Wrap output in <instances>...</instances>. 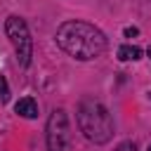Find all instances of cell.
Here are the masks:
<instances>
[{
	"mask_svg": "<svg viewBox=\"0 0 151 151\" xmlns=\"http://www.w3.org/2000/svg\"><path fill=\"white\" fill-rule=\"evenodd\" d=\"M57 45L78 61L97 59L106 52V35L87 21H64L57 28Z\"/></svg>",
	"mask_w": 151,
	"mask_h": 151,
	"instance_id": "6da1fadb",
	"label": "cell"
},
{
	"mask_svg": "<svg viewBox=\"0 0 151 151\" xmlns=\"http://www.w3.org/2000/svg\"><path fill=\"white\" fill-rule=\"evenodd\" d=\"M78 125L85 139L94 144H106L113 137V118L109 109L97 99H83L78 106Z\"/></svg>",
	"mask_w": 151,
	"mask_h": 151,
	"instance_id": "7a4b0ae2",
	"label": "cell"
},
{
	"mask_svg": "<svg viewBox=\"0 0 151 151\" xmlns=\"http://www.w3.org/2000/svg\"><path fill=\"white\" fill-rule=\"evenodd\" d=\"M5 33L9 38V42L14 45L17 50V59L21 66H28L31 64V54H33V40H31V33H28V26L21 17H7L5 21Z\"/></svg>",
	"mask_w": 151,
	"mask_h": 151,
	"instance_id": "3957f363",
	"label": "cell"
},
{
	"mask_svg": "<svg viewBox=\"0 0 151 151\" xmlns=\"http://www.w3.org/2000/svg\"><path fill=\"white\" fill-rule=\"evenodd\" d=\"M71 142L68 116L64 109H54L47 120V149L50 151H66Z\"/></svg>",
	"mask_w": 151,
	"mask_h": 151,
	"instance_id": "277c9868",
	"label": "cell"
},
{
	"mask_svg": "<svg viewBox=\"0 0 151 151\" xmlns=\"http://www.w3.org/2000/svg\"><path fill=\"white\" fill-rule=\"evenodd\" d=\"M14 111H17L21 118H38V104H35V99H31V97H21V99L14 104Z\"/></svg>",
	"mask_w": 151,
	"mask_h": 151,
	"instance_id": "5b68a950",
	"label": "cell"
},
{
	"mask_svg": "<svg viewBox=\"0 0 151 151\" xmlns=\"http://www.w3.org/2000/svg\"><path fill=\"white\" fill-rule=\"evenodd\" d=\"M118 59L120 61H137V59H142V50L137 45H120L118 47Z\"/></svg>",
	"mask_w": 151,
	"mask_h": 151,
	"instance_id": "8992f818",
	"label": "cell"
},
{
	"mask_svg": "<svg viewBox=\"0 0 151 151\" xmlns=\"http://www.w3.org/2000/svg\"><path fill=\"white\" fill-rule=\"evenodd\" d=\"M9 99V85L5 80V76H0V101H7Z\"/></svg>",
	"mask_w": 151,
	"mask_h": 151,
	"instance_id": "52a82bcc",
	"label": "cell"
},
{
	"mask_svg": "<svg viewBox=\"0 0 151 151\" xmlns=\"http://www.w3.org/2000/svg\"><path fill=\"white\" fill-rule=\"evenodd\" d=\"M116 151H137V146H134L132 142H123V144L116 146Z\"/></svg>",
	"mask_w": 151,
	"mask_h": 151,
	"instance_id": "ba28073f",
	"label": "cell"
},
{
	"mask_svg": "<svg viewBox=\"0 0 151 151\" xmlns=\"http://www.w3.org/2000/svg\"><path fill=\"white\" fill-rule=\"evenodd\" d=\"M137 33H139V31H137L134 26H127V28H125V35H127V38H134Z\"/></svg>",
	"mask_w": 151,
	"mask_h": 151,
	"instance_id": "9c48e42d",
	"label": "cell"
},
{
	"mask_svg": "<svg viewBox=\"0 0 151 151\" xmlns=\"http://www.w3.org/2000/svg\"><path fill=\"white\" fill-rule=\"evenodd\" d=\"M146 54H149V59H151V47H149V50H146Z\"/></svg>",
	"mask_w": 151,
	"mask_h": 151,
	"instance_id": "30bf717a",
	"label": "cell"
},
{
	"mask_svg": "<svg viewBox=\"0 0 151 151\" xmlns=\"http://www.w3.org/2000/svg\"><path fill=\"white\" fill-rule=\"evenodd\" d=\"M146 151H151V144H149V146H146Z\"/></svg>",
	"mask_w": 151,
	"mask_h": 151,
	"instance_id": "8fae6325",
	"label": "cell"
}]
</instances>
